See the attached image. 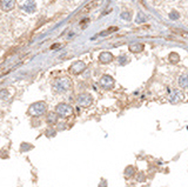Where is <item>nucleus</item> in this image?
<instances>
[{"instance_id":"obj_1","label":"nucleus","mask_w":188,"mask_h":187,"mask_svg":"<svg viewBox=\"0 0 188 187\" xmlns=\"http://www.w3.org/2000/svg\"><path fill=\"white\" fill-rule=\"evenodd\" d=\"M53 87H54V90L57 92H66L68 90H71V87H72V81L68 79V78H66V77L59 78V79H57L54 81Z\"/></svg>"},{"instance_id":"obj_2","label":"nucleus","mask_w":188,"mask_h":187,"mask_svg":"<svg viewBox=\"0 0 188 187\" xmlns=\"http://www.w3.org/2000/svg\"><path fill=\"white\" fill-rule=\"evenodd\" d=\"M45 112H46V104L45 103H36V104H33L28 110V114L33 115V116L42 115Z\"/></svg>"},{"instance_id":"obj_3","label":"nucleus","mask_w":188,"mask_h":187,"mask_svg":"<svg viewBox=\"0 0 188 187\" xmlns=\"http://www.w3.org/2000/svg\"><path fill=\"white\" fill-rule=\"evenodd\" d=\"M55 112H57V115L59 116H68L73 113V107L67 104H59L55 107Z\"/></svg>"},{"instance_id":"obj_4","label":"nucleus","mask_w":188,"mask_h":187,"mask_svg":"<svg viewBox=\"0 0 188 187\" xmlns=\"http://www.w3.org/2000/svg\"><path fill=\"white\" fill-rule=\"evenodd\" d=\"M19 7L26 13H33L37 8V5L34 0H21L19 4Z\"/></svg>"},{"instance_id":"obj_5","label":"nucleus","mask_w":188,"mask_h":187,"mask_svg":"<svg viewBox=\"0 0 188 187\" xmlns=\"http://www.w3.org/2000/svg\"><path fill=\"white\" fill-rule=\"evenodd\" d=\"M77 101H78V104H79L80 106L86 107V106H90V105L92 104L93 99H92L91 94H88V93H82V94H80V95L78 97Z\"/></svg>"},{"instance_id":"obj_6","label":"nucleus","mask_w":188,"mask_h":187,"mask_svg":"<svg viewBox=\"0 0 188 187\" xmlns=\"http://www.w3.org/2000/svg\"><path fill=\"white\" fill-rule=\"evenodd\" d=\"M100 85L104 88H112L114 86V79L111 75H104L100 80Z\"/></svg>"},{"instance_id":"obj_7","label":"nucleus","mask_w":188,"mask_h":187,"mask_svg":"<svg viewBox=\"0 0 188 187\" xmlns=\"http://www.w3.org/2000/svg\"><path fill=\"white\" fill-rule=\"evenodd\" d=\"M85 68H86V65H85L82 61H77L72 65L71 67V71L74 73V74H80L81 72L85 71Z\"/></svg>"},{"instance_id":"obj_8","label":"nucleus","mask_w":188,"mask_h":187,"mask_svg":"<svg viewBox=\"0 0 188 187\" xmlns=\"http://www.w3.org/2000/svg\"><path fill=\"white\" fill-rule=\"evenodd\" d=\"M15 6V0H1V8L4 11H11Z\"/></svg>"},{"instance_id":"obj_9","label":"nucleus","mask_w":188,"mask_h":187,"mask_svg":"<svg viewBox=\"0 0 188 187\" xmlns=\"http://www.w3.org/2000/svg\"><path fill=\"white\" fill-rule=\"evenodd\" d=\"M100 61L101 62H104V64H108L113 60V55L109 53V52H104V53H101L100 57H99Z\"/></svg>"},{"instance_id":"obj_10","label":"nucleus","mask_w":188,"mask_h":187,"mask_svg":"<svg viewBox=\"0 0 188 187\" xmlns=\"http://www.w3.org/2000/svg\"><path fill=\"white\" fill-rule=\"evenodd\" d=\"M102 3V0H93V1H91L87 6H85V10H83V12H90L92 8H95V7H98L100 4Z\"/></svg>"},{"instance_id":"obj_11","label":"nucleus","mask_w":188,"mask_h":187,"mask_svg":"<svg viewBox=\"0 0 188 187\" xmlns=\"http://www.w3.org/2000/svg\"><path fill=\"white\" fill-rule=\"evenodd\" d=\"M142 49H144V45H141V44H134V45L129 46V51L133 53H139Z\"/></svg>"},{"instance_id":"obj_12","label":"nucleus","mask_w":188,"mask_h":187,"mask_svg":"<svg viewBox=\"0 0 188 187\" xmlns=\"http://www.w3.org/2000/svg\"><path fill=\"white\" fill-rule=\"evenodd\" d=\"M57 119H58V115L54 114V113H51L48 114V118H47V123L48 124H54L57 121Z\"/></svg>"},{"instance_id":"obj_13","label":"nucleus","mask_w":188,"mask_h":187,"mask_svg":"<svg viewBox=\"0 0 188 187\" xmlns=\"http://www.w3.org/2000/svg\"><path fill=\"white\" fill-rule=\"evenodd\" d=\"M179 84H180V86H181V87L186 88V87H187V75H182V77H180V79H179Z\"/></svg>"},{"instance_id":"obj_14","label":"nucleus","mask_w":188,"mask_h":187,"mask_svg":"<svg viewBox=\"0 0 188 187\" xmlns=\"http://www.w3.org/2000/svg\"><path fill=\"white\" fill-rule=\"evenodd\" d=\"M134 174V167L133 166H128L127 168H126V171H125V175L127 177V178H129V177H132Z\"/></svg>"},{"instance_id":"obj_15","label":"nucleus","mask_w":188,"mask_h":187,"mask_svg":"<svg viewBox=\"0 0 188 187\" xmlns=\"http://www.w3.org/2000/svg\"><path fill=\"white\" fill-rule=\"evenodd\" d=\"M120 16H121V19H122V20H126V21H129V20H131V13L127 12V11L122 12V13L120 14Z\"/></svg>"},{"instance_id":"obj_16","label":"nucleus","mask_w":188,"mask_h":187,"mask_svg":"<svg viewBox=\"0 0 188 187\" xmlns=\"http://www.w3.org/2000/svg\"><path fill=\"white\" fill-rule=\"evenodd\" d=\"M145 20H146V18H145V14H144V13H141V12H139V13H138V19H135L136 24H141V23H144Z\"/></svg>"},{"instance_id":"obj_17","label":"nucleus","mask_w":188,"mask_h":187,"mask_svg":"<svg viewBox=\"0 0 188 187\" xmlns=\"http://www.w3.org/2000/svg\"><path fill=\"white\" fill-rule=\"evenodd\" d=\"M169 18L172 20H178V18H180V14L176 12V11H172L169 14Z\"/></svg>"},{"instance_id":"obj_18","label":"nucleus","mask_w":188,"mask_h":187,"mask_svg":"<svg viewBox=\"0 0 188 187\" xmlns=\"http://www.w3.org/2000/svg\"><path fill=\"white\" fill-rule=\"evenodd\" d=\"M116 29H118V27H111V28H108L107 31L101 32L100 36H107V34H109V33H112V32H114V31H116Z\"/></svg>"},{"instance_id":"obj_19","label":"nucleus","mask_w":188,"mask_h":187,"mask_svg":"<svg viewBox=\"0 0 188 187\" xmlns=\"http://www.w3.org/2000/svg\"><path fill=\"white\" fill-rule=\"evenodd\" d=\"M169 60L172 61V62H174V64H175V62H178V61H179V55H178L176 53H172V54L169 55Z\"/></svg>"},{"instance_id":"obj_20","label":"nucleus","mask_w":188,"mask_h":187,"mask_svg":"<svg viewBox=\"0 0 188 187\" xmlns=\"http://www.w3.org/2000/svg\"><path fill=\"white\" fill-rule=\"evenodd\" d=\"M119 61H120V64L122 65V64H125L127 61V59H126V57H120V58H119Z\"/></svg>"}]
</instances>
